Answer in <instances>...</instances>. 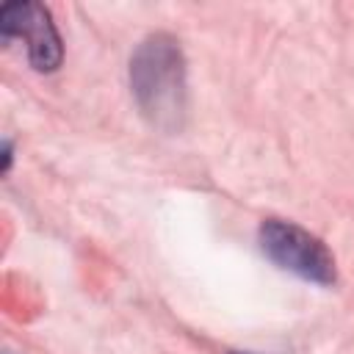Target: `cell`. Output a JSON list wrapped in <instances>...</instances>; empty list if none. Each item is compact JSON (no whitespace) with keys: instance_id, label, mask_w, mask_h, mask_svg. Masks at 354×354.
<instances>
[{"instance_id":"6da1fadb","label":"cell","mask_w":354,"mask_h":354,"mask_svg":"<svg viewBox=\"0 0 354 354\" xmlns=\"http://www.w3.org/2000/svg\"><path fill=\"white\" fill-rule=\"evenodd\" d=\"M130 86L141 113L160 130H180L185 116V58L180 44L155 33L144 39L130 61Z\"/></svg>"},{"instance_id":"7a4b0ae2","label":"cell","mask_w":354,"mask_h":354,"mask_svg":"<svg viewBox=\"0 0 354 354\" xmlns=\"http://www.w3.org/2000/svg\"><path fill=\"white\" fill-rule=\"evenodd\" d=\"M257 241L263 254L282 271H290L315 285H332L337 277L335 257L324 246V241L293 221H282V218L263 221Z\"/></svg>"},{"instance_id":"3957f363","label":"cell","mask_w":354,"mask_h":354,"mask_svg":"<svg viewBox=\"0 0 354 354\" xmlns=\"http://www.w3.org/2000/svg\"><path fill=\"white\" fill-rule=\"evenodd\" d=\"M3 39H22L28 47L30 66L36 72H55L64 58L61 36L53 25L50 11L41 3H8L0 11Z\"/></svg>"},{"instance_id":"277c9868","label":"cell","mask_w":354,"mask_h":354,"mask_svg":"<svg viewBox=\"0 0 354 354\" xmlns=\"http://www.w3.org/2000/svg\"><path fill=\"white\" fill-rule=\"evenodd\" d=\"M11 169V141H3V171Z\"/></svg>"},{"instance_id":"5b68a950","label":"cell","mask_w":354,"mask_h":354,"mask_svg":"<svg viewBox=\"0 0 354 354\" xmlns=\"http://www.w3.org/2000/svg\"><path fill=\"white\" fill-rule=\"evenodd\" d=\"M230 354H252V351H230Z\"/></svg>"}]
</instances>
